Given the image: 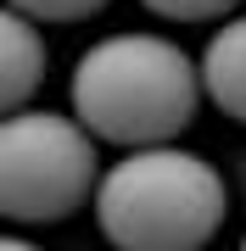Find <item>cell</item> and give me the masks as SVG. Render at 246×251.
Wrapping results in <instances>:
<instances>
[{
    "label": "cell",
    "instance_id": "6",
    "mask_svg": "<svg viewBox=\"0 0 246 251\" xmlns=\"http://www.w3.org/2000/svg\"><path fill=\"white\" fill-rule=\"evenodd\" d=\"M151 17H168V23H219L241 0H140Z\"/></svg>",
    "mask_w": 246,
    "mask_h": 251
},
{
    "label": "cell",
    "instance_id": "9",
    "mask_svg": "<svg viewBox=\"0 0 246 251\" xmlns=\"http://www.w3.org/2000/svg\"><path fill=\"white\" fill-rule=\"evenodd\" d=\"M241 251H246V234H241Z\"/></svg>",
    "mask_w": 246,
    "mask_h": 251
},
{
    "label": "cell",
    "instance_id": "5",
    "mask_svg": "<svg viewBox=\"0 0 246 251\" xmlns=\"http://www.w3.org/2000/svg\"><path fill=\"white\" fill-rule=\"evenodd\" d=\"M196 78H201V95L224 117L246 123V11L241 17H224L207 34V45L196 56Z\"/></svg>",
    "mask_w": 246,
    "mask_h": 251
},
{
    "label": "cell",
    "instance_id": "7",
    "mask_svg": "<svg viewBox=\"0 0 246 251\" xmlns=\"http://www.w3.org/2000/svg\"><path fill=\"white\" fill-rule=\"evenodd\" d=\"M6 6L23 11L28 23H79V17L107 11V0H6Z\"/></svg>",
    "mask_w": 246,
    "mask_h": 251
},
{
    "label": "cell",
    "instance_id": "4",
    "mask_svg": "<svg viewBox=\"0 0 246 251\" xmlns=\"http://www.w3.org/2000/svg\"><path fill=\"white\" fill-rule=\"evenodd\" d=\"M45 67H51V50L39 23H28L23 11H11L0 0V112L28 106L45 84Z\"/></svg>",
    "mask_w": 246,
    "mask_h": 251
},
{
    "label": "cell",
    "instance_id": "3",
    "mask_svg": "<svg viewBox=\"0 0 246 251\" xmlns=\"http://www.w3.org/2000/svg\"><path fill=\"white\" fill-rule=\"evenodd\" d=\"M101 156L73 112H0V218L62 224L95 190Z\"/></svg>",
    "mask_w": 246,
    "mask_h": 251
},
{
    "label": "cell",
    "instance_id": "2",
    "mask_svg": "<svg viewBox=\"0 0 246 251\" xmlns=\"http://www.w3.org/2000/svg\"><path fill=\"white\" fill-rule=\"evenodd\" d=\"M95 224L118 251H201L229 218V184L179 140L129 145L90 190Z\"/></svg>",
    "mask_w": 246,
    "mask_h": 251
},
{
    "label": "cell",
    "instance_id": "8",
    "mask_svg": "<svg viewBox=\"0 0 246 251\" xmlns=\"http://www.w3.org/2000/svg\"><path fill=\"white\" fill-rule=\"evenodd\" d=\"M0 251H45V246H34V240H23V234H0Z\"/></svg>",
    "mask_w": 246,
    "mask_h": 251
},
{
    "label": "cell",
    "instance_id": "1",
    "mask_svg": "<svg viewBox=\"0 0 246 251\" xmlns=\"http://www.w3.org/2000/svg\"><path fill=\"white\" fill-rule=\"evenodd\" d=\"M67 100L90 140L129 151V145L179 140L196 123L201 78L179 39L151 34V28H123L79 50Z\"/></svg>",
    "mask_w": 246,
    "mask_h": 251
}]
</instances>
